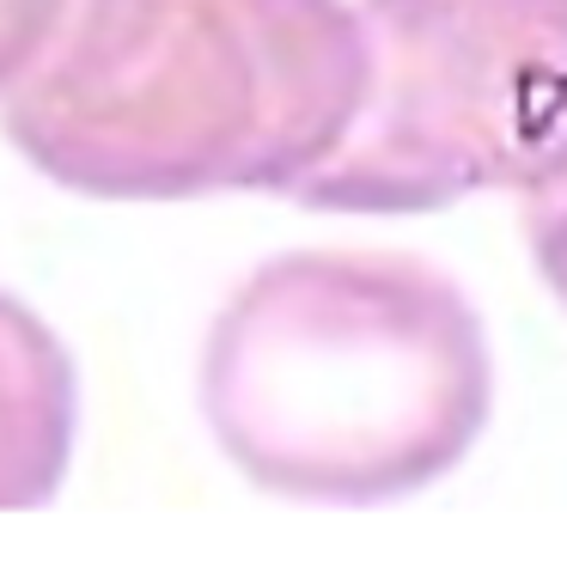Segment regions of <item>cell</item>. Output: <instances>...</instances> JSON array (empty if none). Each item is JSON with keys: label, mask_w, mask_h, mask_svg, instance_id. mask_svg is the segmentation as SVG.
Masks as SVG:
<instances>
[{"label": "cell", "mask_w": 567, "mask_h": 567, "mask_svg": "<svg viewBox=\"0 0 567 567\" xmlns=\"http://www.w3.org/2000/svg\"><path fill=\"white\" fill-rule=\"evenodd\" d=\"M403 25L415 128L391 196L530 184L567 147V0H409Z\"/></svg>", "instance_id": "1"}, {"label": "cell", "mask_w": 567, "mask_h": 567, "mask_svg": "<svg viewBox=\"0 0 567 567\" xmlns=\"http://www.w3.org/2000/svg\"><path fill=\"white\" fill-rule=\"evenodd\" d=\"M525 238L537 250V269L567 306V147L525 184Z\"/></svg>", "instance_id": "2"}]
</instances>
